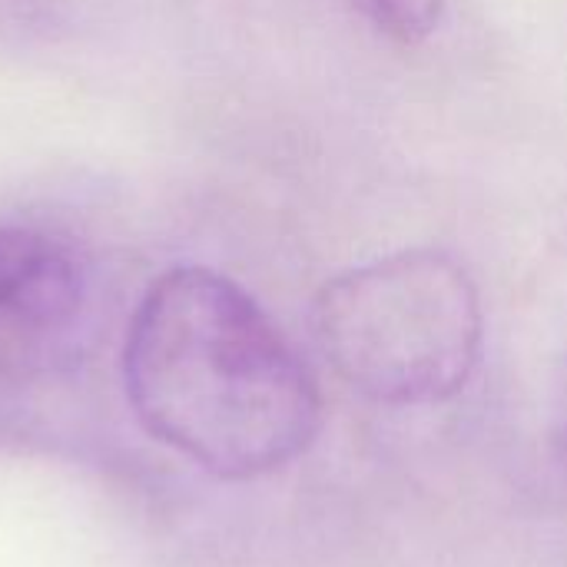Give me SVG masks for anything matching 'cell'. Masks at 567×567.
I'll return each instance as SVG.
<instances>
[{
  "label": "cell",
  "mask_w": 567,
  "mask_h": 567,
  "mask_svg": "<svg viewBox=\"0 0 567 567\" xmlns=\"http://www.w3.org/2000/svg\"><path fill=\"white\" fill-rule=\"evenodd\" d=\"M136 422L223 482L282 472L322 429L316 375L229 276L176 266L143 292L123 346Z\"/></svg>",
  "instance_id": "1"
},
{
  "label": "cell",
  "mask_w": 567,
  "mask_h": 567,
  "mask_svg": "<svg viewBox=\"0 0 567 567\" xmlns=\"http://www.w3.org/2000/svg\"><path fill=\"white\" fill-rule=\"evenodd\" d=\"M316 339L332 372L389 409L439 405L465 392L485 349L472 272L442 249H399L329 279Z\"/></svg>",
  "instance_id": "2"
},
{
  "label": "cell",
  "mask_w": 567,
  "mask_h": 567,
  "mask_svg": "<svg viewBox=\"0 0 567 567\" xmlns=\"http://www.w3.org/2000/svg\"><path fill=\"white\" fill-rule=\"evenodd\" d=\"M90 276L73 243L40 226H0V379L37 382L76 359Z\"/></svg>",
  "instance_id": "3"
},
{
  "label": "cell",
  "mask_w": 567,
  "mask_h": 567,
  "mask_svg": "<svg viewBox=\"0 0 567 567\" xmlns=\"http://www.w3.org/2000/svg\"><path fill=\"white\" fill-rule=\"evenodd\" d=\"M372 30L395 43H425L445 20V0H342Z\"/></svg>",
  "instance_id": "4"
}]
</instances>
